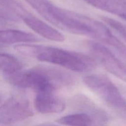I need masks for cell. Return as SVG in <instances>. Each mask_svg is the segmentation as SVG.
I'll use <instances>...</instances> for the list:
<instances>
[{
    "mask_svg": "<svg viewBox=\"0 0 126 126\" xmlns=\"http://www.w3.org/2000/svg\"><path fill=\"white\" fill-rule=\"evenodd\" d=\"M52 24L73 34L86 36L108 44L113 33L105 23L93 18L55 6L49 0H25Z\"/></svg>",
    "mask_w": 126,
    "mask_h": 126,
    "instance_id": "obj_1",
    "label": "cell"
},
{
    "mask_svg": "<svg viewBox=\"0 0 126 126\" xmlns=\"http://www.w3.org/2000/svg\"><path fill=\"white\" fill-rule=\"evenodd\" d=\"M6 76L10 84L20 88L31 89L36 93L55 92L74 84L75 79L69 73L55 67L39 65Z\"/></svg>",
    "mask_w": 126,
    "mask_h": 126,
    "instance_id": "obj_2",
    "label": "cell"
},
{
    "mask_svg": "<svg viewBox=\"0 0 126 126\" xmlns=\"http://www.w3.org/2000/svg\"><path fill=\"white\" fill-rule=\"evenodd\" d=\"M14 48L24 55L34 57L39 61L55 64L76 72H89L93 71L97 66L96 61L91 57L61 48L30 43L17 44Z\"/></svg>",
    "mask_w": 126,
    "mask_h": 126,
    "instance_id": "obj_3",
    "label": "cell"
},
{
    "mask_svg": "<svg viewBox=\"0 0 126 126\" xmlns=\"http://www.w3.org/2000/svg\"><path fill=\"white\" fill-rule=\"evenodd\" d=\"M83 82L117 114L126 119V99L113 81L103 75H87Z\"/></svg>",
    "mask_w": 126,
    "mask_h": 126,
    "instance_id": "obj_4",
    "label": "cell"
},
{
    "mask_svg": "<svg viewBox=\"0 0 126 126\" xmlns=\"http://www.w3.org/2000/svg\"><path fill=\"white\" fill-rule=\"evenodd\" d=\"M28 101L21 97H12L0 106V125H12L33 116Z\"/></svg>",
    "mask_w": 126,
    "mask_h": 126,
    "instance_id": "obj_5",
    "label": "cell"
},
{
    "mask_svg": "<svg viewBox=\"0 0 126 126\" xmlns=\"http://www.w3.org/2000/svg\"><path fill=\"white\" fill-rule=\"evenodd\" d=\"M88 46L95 57L106 70L126 82V64L118 59L109 49L103 44L90 41Z\"/></svg>",
    "mask_w": 126,
    "mask_h": 126,
    "instance_id": "obj_6",
    "label": "cell"
},
{
    "mask_svg": "<svg viewBox=\"0 0 126 126\" xmlns=\"http://www.w3.org/2000/svg\"><path fill=\"white\" fill-rule=\"evenodd\" d=\"M34 108L41 114H57L65 110L66 103L54 92H38L34 99Z\"/></svg>",
    "mask_w": 126,
    "mask_h": 126,
    "instance_id": "obj_7",
    "label": "cell"
},
{
    "mask_svg": "<svg viewBox=\"0 0 126 126\" xmlns=\"http://www.w3.org/2000/svg\"><path fill=\"white\" fill-rule=\"evenodd\" d=\"M21 18L28 27L41 36L52 41L62 42L65 41V37L63 34L49 24L31 14L29 12Z\"/></svg>",
    "mask_w": 126,
    "mask_h": 126,
    "instance_id": "obj_8",
    "label": "cell"
},
{
    "mask_svg": "<svg viewBox=\"0 0 126 126\" xmlns=\"http://www.w3.org/2000/svg\"><path fill=\"white\" fill-rule=\"evenodd\" d=\"M73 102L76 107L82 110V112L91 117L94 125H105L109 121L108 114L85 96H77Z\"/></svg>",
    "mask_w": 126,
    "mask_h": 126,
    "instance_id": "obj_9",
    "label": "cell"
},
{
    "mask_svg": "<svg viewBox=\"0 0 126 126\" xmlns=\"http://www.w3.org/2000/svg\"><path fill=\"white\" fill-rule=\"evenodd\" d=\"M38 36L32 33L18 30H0V43L11 44L14 43H30L40 41Z\"/></svg>",
    "mask_w": 126,
    "mask_h": 126,
    "instance_id": "obj_10",
    "label": "cell"
},
{
    "mask_svg": "<svg viewBox=\"0 0 126 126\" xmlns=\"http://www.w3.org/2000/svg\"><path fill=\"white\" fill-rule=\"evenodd\" d=\"M98 9L121 17L126 14V5L118 0H84Z\"/></svg>",
    "mask_w": 126,
    "mask_h": 126,
    "instance_id": "obj_11",
    "label": "cell"
},
{
    "mask_svg": "<svg viewBox=\"0 0 126 126\" xmlns=\"http://www.w3.org/2000/svg\"><path fill=\"white\" fill-rule=\"evenodd\" d=\"M22 67L21 62L14 56L6 53H0V70L5 76L18 72Z\"/></svg>",
    "mask_w": 126,
    "mask_h": 126,
    "instance_id": "obj_12",
    "label": "cell"
},
{
    "mask_svg": "<svg viewBox=\"0 0 126 126\" xmlns=\"http://www.w3.org/2000/svg\"><path fill=\"white\" fill-rule=\"evenodd\" d=\"M57 123L61 125L88 126L94 125V122L91 117L86 113H75L65 116L55 121Z\"/></svg>",
    "mask_w": 126,
    "mask_h": 126,
    "instance_id": "obj_13",
    "label": "cell"
},
{
    "mask_svg": "<svg viewBox=\"0 0 126 126\" xmlns=\"http://www.w3.org/2000/svg\"><path fill=\"white\" fill-rule=\"evenodd\" d=\"M102 19L105 22L106 24L108 25L112 29H113L115 32H116L119 34V36H121L122 38L126 41V25L123 24V23L116 20L110 18V17L103 16V17H102Z\"/></svg>",
    "mask_w": 126,
    "mask_h": 126,
    "instance_id": "obj_14",
    "label": "cell"
},
{
    "mask_svg": "<svg viewBox=\"0 0 126 126\" xmlns=\"http://www.w3.org/2000/svg\"><path fill=\"white\" fill-rule=\"evenodd\" d=\"M18 20V17L14 14L4 8H0V22H16Z\"/></svg>",
    "mask_w": 126,
    "mask_h": 126,
    "instance_id": "obj_15",
    "label": "cell"
},
{
    "mask_svg": "<svg viewBox=\"0 0 126 126\" xmlns=\"http://www.w3.org/2000/svg\"><path fill=\"white\" fill-rule=\"evenodd\" d=\"M118 1H120V2H122V3L126 5V0H118Z\"/></svg>",
    "mask_w": 126,
    "mask_h": 126,
    "instance_id": "obj_16",
    "label": "cell"
},
{
    "mask_svg": "<svg viewBox=\"0 0 126 126\" xmlns=\"http://www.w3.org/2000/svg\"><path fill=\"white\" fill-rule=\"evenodd\" d=\"M120 17H121L122 18H123L124 20H125L126 21V14H124V15H123V16H121Z\"/></svg>",
    "mask_w": 126,
    "mask_h": 126,
    "instance_id": "obj_17",
    "label": "cell"
},
{
    "mask_svg": "<svg viewBox=\"0 0 126 126\" xmlns=\"http://www.w3.org/2000/svg\"><path fill=\"white\" fill-rule=\"evenodd\" d=\"M2 96L1 95V94H0V104L1 103V102H2Z\"/></svg>",
    "mask_w": 126,
    "mask_h": 126,
    "instance_id": "obj_18",
    "label": "cell"
},
{
    "mask_svg": "<svg viewBox=\"0 0 126 126\" xmlns=\"http://www.w3.org/2000/svg\"><path fill=\"white\" fill-rule=\"evenodd\" d=\"M3 46H4L3 44H1V43H0V47H3Z\"/></svg>",
    "mask_w": 126,
    "mask_h": 126,
    "instance_id": "obj_19",
    "label": "cell"
}]
</instances>
